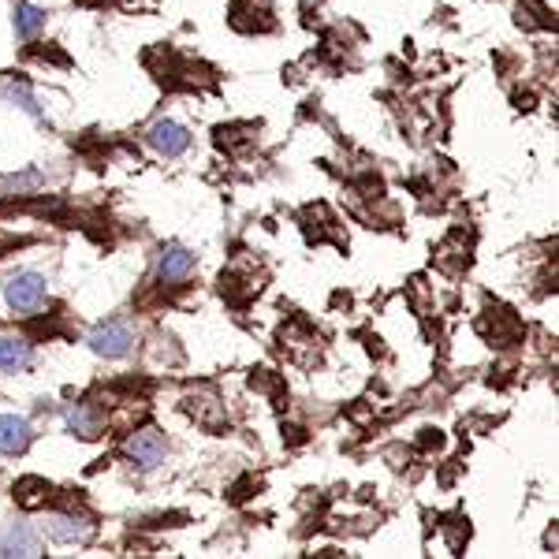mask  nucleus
<instances>
[{"instance_id":"f257e3e1","label":"nucleus","mask_w":559,"mask_h":559,"mask_svg":"<svg viewBox=\"0 0 559 559\" xmlns=\"http://www.w3.org/2000/svg\"><path fill=\"white\" fill-rule=\"evenodd\" d=\"M4 302L12 306V313H20V318H34V313L49 302V280L41 273H34V269H20V273L8 276Z\"/></svg>"},{"instance_id":"f03ea898","label":"nucleus","mask_w":559,"mask_h":559,"mask_svg":"<svg viewBox=\"0 0 559 559\" xmlns=\"http://www.w3.org/2000/svg\"><path fill=\"white\" fill-rule=\"evenodd\" d=\"M90 350H94L97 358H108V362H120V358H128L134 350V329L128 321H105L97 324L94 332H90Z\"/></svg>"},{"instance_id":"7ed1b4c3","label":"nucleus","mask_w":559,"mask_h":559,"mask_svg":"<svg viewBox=\"0 0 559 559\" xmlns=\"http://www.w3.org/2000/svg\"><path fill=\"white\" fill-rule=\"evenodd\" d=\"M123 452H128V459L139 466L142 474H150L168 459V440L160 437L157 429H139L128 437V448H123Z\"/></svg>"},{"instance_id":"20e7f679","label":"nucleus","mask_w":559,"mask_h":559,"mask_svg":"<svg viewBox=\"0 0 559 559\" xmlns=\"http://www.w3.org/2000/svg\"><path fill=\"white\" fill-rule=\"evenodd\" d=\"M198 269V258L191 254L187 247H179V242H168L165 250H160V261H157V280L165 287H179L191 280V273Z\"/></svg>"},{"instance_id":"39448f33","label":"nucleus","mask_w":559,"mask_h":559,"mask_svg":"<svg viewBox=\"0 0 559 559\" xmlns=\"http://www.w3.org/2000/svg\"><path fill=\"white\" fill-rule=\"evenodd\" d=\"M150 146L157 150L160 157L176 160V157H183V153L191 150V131H187L183 123H176V120H157L150 128Z\"/></svg>"},{"instance_id":"423d86ee","label":"nucleus","mask_w":559,"mask_h":559,"mask_svg":"<svg viewBox=\"0 0 559 559\" xmlns=\"http://www.w3.org/2000/svg\"><path fill=\"white\" fill-rule=\"evenodd\" d=\"M45 534H49V540H57V545H83V540L94 537V522L60 511V515L45 519Z\"/></svg>"},{"instance_id":"0eeeda50","label":"nucleus","mask_w":559,"mask_h":559,"mask_svg":"<svg viewBox=\"0 0 559 559\" xmlns=\"http://www.w3.org/2000/svg\"><path fill=\"white\" fill-rule=\"evenodd\" d=\"M34 444L31 421L20 414H0V455H23Z\"/></svg>"},{"instance_id":"6e6552de","label":"nucleus","mask_w":559,"mask_h":559,"mask_svg":"<svg viewBox=\"0 0 559 559\" xmlns=\"http://www.w3.org/2000/svg\"><path fill=\"white\" fill-rule=\"evenodd\" d=\"M64 426H68V432H75V437L97 440V437H102L105 418H102V411H97L94 403H71V407L64 411Z\"/></svg>"},{"instance_id":"1a4fd4ad","label":"nucleus","mask_w":559,"mask_h":559,"mask_svg":"<svg viewBox=\"0 0 559 559\" xmlns=\"http://www.w3.org/2000/svg\"><path fill=\"white\" fill-rule=\"evenodd\" d=\"M0 556H41V545L26 522H12L0 534Z\"/></svg>"},{"instance_id":"9d476101","label":"nucleus","mask_w":559,"mask_h":559,"mask_svg":"<svg viewBox=\"0 0 559 559\" xmlns=\"http://www.w3.org/2000/svg\"><path fill=\"white\" fill-rule=\"evenodd\" d=\"M34 347L23 336H0V373H20L31 366Z\"/></svg>"},{"instance_id":"9b49d317","label":"nucleus","mask_w":559,"mask_h":559,"mask_svg":"<svg viewBox=\"0 0 559 559\" xmlns=\"http://www.w3.org/2000/svg\"><path fill=\"white\" fill-rule=\"evenodd\" d=\"M12 23H15V34H20L23 41H31L45 31V12L38 4H26V0H20V4H15Z\"/></svg>"},{"instance_id":"f8f14e48","label":"nucleus","mask_w":559,"mask_h":559,"mask_svg":"<svg viewBox=\"0 0 559 559\" xmlns=\"http://www.w3.org/2000/svg\"><path fill=\"white\" fill-rule=\"evenodd\" d=\"M4 97H8V102H15V105H20L23 112H31V116H41V108H38V97H34V90L26 86L23 79H20V83H8V86H4Z\"/></svg>"}]
</instances>
